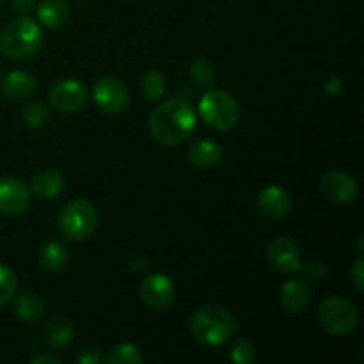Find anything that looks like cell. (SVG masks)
Here are the masks:
<instances>
[{
	"instance_id": "obj_7",
	"label": "cell",
	"mask_w": 364,
	"mask_h": 364,
	"mask_svg": "<svg viewBox=\"0 0 364 364\" xmlns=\"http://www.w3.org/2000/svg\"><path fill=\"white\" fill-rule=\"evenodd\" d=\"M92 96H95L96 107L110 116L124 112L130 103V91L127 84L116 77L100 78L92 89Z\"/></svg>"
},
{
	"instance_id": "obj_1",
	"label": "cell",
	"mask_w": 364,
	"mask_h": 364,
	"mask_svg": "<svg viewBox=\"0 0 364 364\" xmlns=\"http://www.w3.org/2000/svg\"><path fill=\"white\" fill-rule=\"evenodd\" d=\"M196 127L198 116L192 103L185 98L167 100L149 116V134L162 146H176L187 141Z\"/></svg>"
},
{
	"instance_id": "obj_33",
	"label": "cell",
	"mask_w": 364,
	"mask_h": 364,
	"mask_svg": "<svg viewBox=\"0 0 364 364\" xmlns=\"http://www.w3.org/2000/svg\"><path fill=\"white\" fill-rule=\"evenodd\" d=\"M31 364H60V359L53 354H39L31 359Z\"/></svg>"
},
{
	"instance_id": "obj_32",
	"label": "cell",
	"mask_w": 364,
	"mask_h": 364,
	"mask_svg": "<svg viewBox=\"0 0 364 364\" xmlns=\"http://www.w3.org/2000/svg\"><path fill=\"white\" fill-rule=\"evenodd\" d=\"M326 89L331 96H338L341 92V89H343V80H341L340 77H331L329 80H327Z\"/></svg>"
},
{
	"instance_id": "obj_21",
	"label": "cell",
	"mask_w": 364,
	"mask_h": 364,
	"mask_svg": "<svg viewBox=\"0 0 364 364\" xmlns=\"http://www.w3.org/2000/svg\"><path fill=\"white\" fill-rule=\"evenodd\" d=\"M68 262H70V252L60 242H46L39 252V263L43 269L50 272H60L66 269Z\"/></svg>"
},
{
	"instance_id": "obj_24",
	"label": "cell",
	"mask_w": 364,
	"mask_h": 364,
	"mask_svg": "<svg viewBox=\"0 0 364 364\" xmlns=\"http://www.w3.org/2000/svg\"><path fill=\"white\" fill-rule=\"evenodd\" d=\"M20 117H21V123H23L25 127L31 128V130H38V128H41L43 124L48 121L50 110L45 103L31 102L23 107Z\"/></svg>"
},
{
	"instance_id": "obj_3",
	"label": "cell",
	"mask_w": 364,
	"mask_h": 364,
	"mask_svg": "<svg viewBox=\"0 0 364 364\" xmlns=\"http://www.w3.org/2000/svg\"><path fill=\"white\" fill-rule=\"evenodd\" d=\"M41 45L43 31L31 16L14 18L0 32V52L9 59H28L39 52Z\"/></svg>"
},
{
	"instance_id": "obj_4",
	"label": "cell",
	"mask_w": 364,
	"mask_h": 364,
	"mask_svg": "<svg viewBox=\"0 0 364 364\" xmlns=\"http://www.w3.org/2000/svg\"><path fill=\"white\" fill-rule=\"evenodd\" d=\"M199 114L210 128L228 132L240 121V105L226 91H208L199 100Z\"/></svg>"
},
{
	"instance_id": "obj_6",
	"label": "cell",
	"mask_w": 364,
	"mask_h": 364,
	"mask_svg": "<svg viewBox=\"0 0 364 364\" xmlns=\"http://www.w3.org/2000/svg\"><path fill=\"white\" fill-rule=\"evenodd\" d=\"M98 224V213L92 203L87 199L71 201L59 215L60 233L70 240H85L91 237Z\"/></svg>"
},
{
	"instance_id": "obj_17",
	"label": "cell",
	"mask_w": 364,
	"mask_h": 364,
	"mask_svg": "<svg viewBox=\"0 0 364 364\" xmlns=\"http://www.w3.org/2000/svg\"><path fill=\"white\" fill-rule=\"evenodd\" d=\"M36 14L43 27L60 28L70 18V4L66 0H41L36 6Z\"/></svg>"
},
{
	"instance_id": "obj_26",
	"label": "cell",
	"mask_w": 364,
	"mask_h": 364,
	"mask_svg": "<svg viewBox=\"0 0 364 364\" xmlns=\"http://www.w3.org/2000/svg\"><path fill=\"white\" fill-rule=\"evenodd\" d=\"M18 288V279L13 270L0 263V308L6 306L14 297Z\"/></svg>"
},
{
	"instance_id": "obj_12",
	"label": "cell",
	"mask_w": 364,
	"mask_h": 364,
	"mask_svg": "<svg viewBox=\"0 0 364 364\" xmlns=\"http://www.w3.org/2000/svg\"><path fill=\"white\" fill-rule=\"evenodd\" d=\"M320 191L323 198L334 205H350L359 194V187L350 174L343 171H331L320 181Z\"/></svg>"
},
{
	"instance_id": "obj_23",
	"label": "cell",
	"mask_w": 364,
	"mask_h": 364,
	"mask_svg": "<svg viewBox=\"0 0 364 364\" xmlns=\"http://www.w3.org/2000/svg\"><path fill=\"white\" fill-rule=\"evenodd\" d=\"M191 78L198 87L210 89L217 82V70L208 59H196L191 64Z\"/></svg>"
},
{
	"instance_id": "obj_28",
	"label": "cell",
	"mask_w": 364,
	"mask_h": 364,
	"mask_svg": "<svg viewBox=\"0 0 364 364\" xmlns=\"http://www.w3.org/2000/svg\"><path fill=\"white\" fill-rule=\"evenodd\" d=\"M299 270H302V272H304V276H308V279L315 281V283L326 281L327 272H329L326 263L320 262V259H311V262H308V263H301Z\"/></svg>"
},
{
	"instance_id": "obj_22",
	"label": "cell",
	"mask_w": 364,
	"mask_h": 364,
	"mask_svg": "<svg viewBox=\"0 0 364 364\" xmlns=\"http://www.w3.org/2000/svg\"><path fill=\"white\" fill-rule=\"evenodd\" d=\"M107 361L110 364H141L144 363V358L141 354V348L134 343H117L107 354Z\"/></svg>"
},
{
	"instance_id": "obj_11",
	"label": "cell",
	"mask_w": 364,
	"mask_h": 364,
	"mask_svg": "<svg viewBox=\"0 0 364 364\" xmlns=\"http://www.w3.org/2000/svg\"><path fill=\"white\" fill-rule=\"evenodd\" d=\"M32 192L27 185L14 176L0 178V215L18 217L31 205Z\"/></svg>"
},
{
	"instance_id": "obj_2",
	"label": "cell",
	"mask_w": 364,
	"mask_h": 364,
	"mask_svg": "<svg viewBox=\"0 0 364 364\" xmlns=\"http://www.w3.org/2000/svg\"><path fill=\"white\" fill-rule=\"evenodd\" d=\"M238 322L223 306H205L191 318V334L201 345L217 347L237 334Z\"/></svg>"
},
{
	"instance_id": "obj_13",
	"label": "cell",
	"mask_w": 364,
	"mask_h": 364,
	"mask_svg": "<svg viewBox=\"0 0 364 364\" xmlns=\"http://www.w3.org/2000/svg\"><path fill=\"white\" fill-rule=\"evenodd\" d=\"M258 210L267 219H283L291 210V196L277 185H269L258 196Z\"/></svg>"
},
{
	"instance_id": "obj_29",
	"label": "cell",
	"mask_w": 364,
	"mask_h": 364,
	"mask_svg": "<svg viewBox=\"0 0 364 364\" xmlns=\"http://www.w3.org/2000/svg\"><path fill=\"white\" fill-rule=\"evenodd\" d=\"M103 361H105V358L96 348H85L82 354L77 355L78 364H102Z\"/></svg>"
},
{
	"instance_id": "obj_30",
	"label": "cell",
	"mask_w": 364,
	"mask_h": 364,
	"mask_svg": "<svg viewBox=\"0 0 364 364\" xmlns=\"http://www.w3.org/2000/svg\"><path fill=\"white\" fill-rule=\"evenodd\" d=\"M350 277H352V283H354V287L358 288V291H363L364 290V262H363V258H359L358 262H355V265L352 267Z\"/></svg>"
},
{
	"instance_id": "obj_31",
	"label": "cell",
	"mask_w": 364,
	"mask_h": 364,
	"mask_svg": "<svg viewBox=\"0 0 364 364\" xmlns=\"http://www.w3.org/2000/svg\"><path fill=\"white\" fill-rule=\"evenodd\" d=\"M14 9L20 13V16H28L32 11H36L38 6V0H13Z\"/></svg>"
},
{
	"instance_id": "obj_19",
	"label": "cell",
	"mask_w": 364,
	"mask_h": 364,
	"mask_svg": "<svg viewBox=\"0 0 364 364\" xmlns=\"http://www.w3.org/2000/svg\"><path fill=\"white\" fill-rule=\"evenodd\" d=\"M14 311L21 322L38 323L45 316L46 306L39 295L32 294V291H23L14 299Z\"/></svg>"
},
{
	"instance_id": "obj_10",
	"label": "cell",
	"mask_w": 364,
	"mask_h": 364,
	"mask_svg": "<svg viewBox=\"0 0 364 364\" xmlns=\"http://www.w3.org/2000/svg\"><path fill=\"white\" fill-rule=\"evenodd\" d=\"M142 302L155 311H162L173 306L176 299V287L166 274H151L146 277L139 288Z\"/></svg>"
},
{
	"instance_id": "obj_15",
	"label": "cell",
	"mask_w": 364,
	"mask_h": 364,
	"mask_svg": "<svg viewBox=\"0 0 364 364\" xmlns=\"http://www.w3.org/2000/svg\"><path fill=\"white\" fill-rule=\"evenodd\" d=\"M224 149L215 141H198L191 146L187 153L188 162L198 169H213L220 164Z\"/></svg>"
},
{
	"instance_id": "obj_25",
	"label": "cell",
	"mask_w": 364,
	"mask_h": 364,
	"mask_svg": "<svg viewBox=\"0 0 364 364\" xmlns=\"http://www.w3.org/2000/svg\"><path fill=\"white\" fill-rule=\"evenodd\" d=\"M142 91L148 100H160L166 92V78L160 71L151 70L142 78Z\"/></svg>"
},
{
	"instance_id": "obj_5",
	"label": "cell",
	"mask_w": 364,
	"mask_h": 364,
	"mask_svg": "<svg viewBox=\"0 0 364 364\" xmlns=\"http://www.w3.org/2000/svg\"><path fill=\"white\" fill-rule=\"evenodd\" d=\"M316 316H318L320 326L338 338L350 334L359 323L358 308L343 297H327L318 306Z\"/></svg>"
},
{
	"instance_id": "obj_20",
	"label": "cell",
	"mask_w": 364,
	"mask_h": 364,
	"mask_svg": "<svg viewBox=\"0 0 364 364\" xmlns=\"http://www.w3.org/2000/svg\"><path fill=\"white\" fill-rule=\"evenodd\" d=\"M75 338L73 323L64 316H55L45 327V341L50 348H63Z\"/></svg>"
},
{
	"instance_id": "obj_14",
	"label": "cell",
	"mask_w": 364,
	"mask_h": 364,
	"mask_svg": "<svg viewBox=\"0 0 364 364\" xmlns=\"http://www.w3.org/2000/svg\"><path fill=\"white\" fill-rule=\"evenodd\" d=\"M309 301H311V291H309V287L304 281L291 279L281 287L279 302L284 311L291 313V315H299V313L306 311Z\"/></svg>"
},
{
	"instance_id": "obj_8",
	"label": "cell",
	"mask_w": 364,
	"mask_h": 364,
	"mask_svg": "<svg viewBox=\"0 0 364 364\" xmlns=\"http://www.w3.org/2000/svg\"><path fill=\"white\" fill-rule=\"evenodd\" d=\"M50 105L63 114H75L87 103V89L75 78H63L50 87Z\"/></svg>"
},
{
	"instance_id": "obj_27",
	"label": "cell",
	"mask_w": 364,
	"mask_h": 364,
	"mask_svg": "<svg viewBox=\"0 0 364 364\" xmlns=\"http://www.w3.org/2000/svg\"><path fill=\"white\" fill-rule=\"evenodd\" d=\"M230 358L231 361L237 364H252L256 361L255 347H252L251 341L240 338V340L235 341L233 347H231Z\"/></svg>"
},
{
	"instance_id": "obj_16",
	"label": "cell",
	"mask_w": 364,
	"mask_h": 364,
	"mask_svg": "<svg viewBox=\"0 0 364 364\" xmlns=\"http://www.w3.org/2000/svg\"><path fill=\"white\" fill-rule=\"evenodd\" d=\"M36 89H38V80L27 71H11L2 82V92L14 102L28 98L34 95Z\"/></svg>"
},
{
	"instance_id": "obj_34",
	"label": "cell",
	"mask_w": 364,
	"mask_h": 364,
	"mask_svg": "<svg viewBox=\"0 0 364 364\" xmlns=\"http://www.w3.org/2000/svg\"><path fill=\"white\" fill-rule=\"evenodd\" d=\"M363 235H359V237H358V251L359 252H363Z\"/></svg>"
},
{
	"instance_id": "obj_9",
	"label": "cell",
	"mask_w": 364,
	"mask_h": 364,
	"mask_svg": "<svg viewBox=\"0 0 364 364\" xmlns=\"http://www.w3.org/2000/svg\"><path fill=\"white\" fill-rule=\"evenodd\" d=\"M267 263L277 274L297 272L302 263V251L295 240L288 237H276L265 251Z\"/></svg>"
},
{
	"instance_id": "obj_18",
	"label": "cell",
	"mask_w": 364,
	"mask_h": 364,
	"mask_svg": "<svg viewBox=\"0 0 364 364\" xmlns=\"http://www.w3.org/2000/svg\"><path fill=\"white\" fill-rule=\"evenodd\" d=\"M31 192L32 194L39 196V198L52 199L63 192L64 188V178L59 171L55 169H45L39 171L38 174H34L31 180Z\"/></svg>"
}]
</instances>
